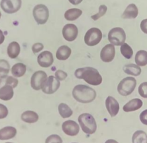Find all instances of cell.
I'll return each instance as SVG.
<instances>
[{"instance_id": "484cf974", "label": "cell", "mask_w": 147, "mask_h": 143, "mask_svg": "<svg viewBox=\"0 0 147 143\" xmlns=\"http://www.w3.org/2000/svg\"><path fill=\"white\" fill-rule=\"evenodd\" d=\"M135 63L139 66H145L147 65V51L140 50L135 55Z\"/></svg>"}, {"instance_id": "e575fe53", "label": "cell", "mask_w": 147, "mask_h": 143, "mask_svg": "<svg viewBox=\"0 0 147 143\" xmlns=\"http://www.w3.org/2000/svg\"><path fill=\"white\" fill-rule=\"evenodd\" d=\"M67 77H68V74L65 71L62 70H58L57 71H56L55 77L59 81H64L66 79Z\"/></svg>"}, {"instance_id": "836d02e7", "label": "cell", "mask_w": 147, "mask_h": 143, "mask_svg": "<svg viewBox=\"0 0 147 143\" xmlns=\"http://www.w3.org/2000/svg\"><path fill=\"white\" fill-rule=\"evenodd\" d=\"M139 93L140 96L147 98V82H144L140 84L139 87Z\"/></svg>"}, {"instance_id": "7bdbcfd3", "label": "cell", "mask_w": 147, "mask_h": 143, "mask_svg": "<svg viewBox=\"0 0 147 143\" xmlns=\"http://www.w3.org/2000/svg\"><path fill=\"white\" fill-rule=\"evenodd\" d=\"M1 12H0V19H1Z\"/></svg>"}, {"instance_id": "7402d4cb", "label": "cell", "mask_w": 147, "mask_h": 143, "mask_svg": "<svg viewBox=\"0 0 147 143\" xmlns=\"http://www.w3.org/2000/svg\"><path fill=\"white\" fill-rule=\"evenodd\" d=\"M82 14V11L77 8H72L67 10L64 13V18L67 21H74L79 18Z\"/></svg>"}, {"instance_id": "ee69618b", "label": "cell", "mask_w": 147, "mask_h": 143, "mask_svg": "<svg viewBox=\"0 0 147 143\" xmlns=\"http://www.w3.org/2000/svg\"><path fill=\"white\" fill-rule=\"evenodd\" d=\"M5 143H12V142H5Z\"/></svg>"}, {"instance_id": "603a6c76", "label": "cell", "mask_w": 147, "mask_h": 143, "mask_svg": "<svg viewBox=\"0 0 147 143\" xmlns=\"http://www.w3.org/2000/svg\"><path fill=\"white\" fill-rule=\"evenodd\" d=\"M21 118L24 122L34 123L38 120V116L33 111H26L21 114Z\"/></svg>"}, {"instance_id": "7c38bea8", "label": "cell", "mask_w": 147, "mask_h": 143, "mask_svg": "<svg viewBox=\"0 0 147 143\" xmlns=\"http://www.w3.org/2000/svg\"><path fill=\"white\" fill-rule=\"evenodd\" d=\"M62 129L66 135L71 136L77 135L80 131L78 124L72 120L64 121L62 125Z\"/></svg>"}, {"instance_id": "60d3db41", "label": "cell", "mask_w": 147, "mask_h": 143, "mask_svg": "<svg viewBox=\"0 0 147 143\" xmlns=\"http://www.w3.org/2000/svg\"><path fill=\"white\" fill-rule=\"evenodd\" d=\"M70 1V3H72V5H77L81 3V2L83 1V0H68Z\"/></svg>"}, {"instance_id": "30bf717a", "label": "cell", "mask_w": 147, "mask_h": 143, "mask_svg": "<svg viewBox=\"0 0 147 143\" xmlns=\"http://www.w3.org/2000/svg\"><path fill=\"white\" fill-rule=\"evenodd\" d=\"M47 75L45 71H38L34 73L31 79V86L35 90H39L47 79Z\"/></svg>"}, {"instance_id": "f1b7e54d", "label": "cell", "mask_w": 147, "mask_h": 143, "mask_svg": "<svg viewBox=\"0 0 147 143\" xmlns=\"http://www.w3.org/2000/svg\"><path fill=\"white\" fill-rule=\"evenodd\" d=\"M18 80L16 79V77L11 76H5L3 77H0V86L3 84H9L13 88L17 87L18 85Z\"/></svg>"}, {"instance_id": "44dd1931", "label": "cell", "mask_w": 147, "mask_h": 143, "mask_svg": "<svg viewBox=\"0 0 147 143\" xmlns=\"http://www.w3.org/2000/svg\"><path fill=\"white\" fill-rule=\"evenodd\" d=\"M21 51V47L18 42H12L7 47L8 56L11 59H16L19 55Z\"/></svg>"}, {"instance_id": "d6a6232c", "label": "cell", "mask_w": 147, "mask_h": 143, "mask_svg": "<svg viewBox=\"0 0 147 143\" xmlns=\"http://www.w3.org/2000/svg\"><path fill=\"white\" fill-rule=\"evenodd\" d=\"M45 143H62V140L59 135H52L47 137Z\"/></svg>"}, {"instance_id": "cb8c5ba5", "label": "cell", "mask_w": 147, "mask_h": 143, "mask_svg": "<svg viewBox=\"0 0 147 143\" xmlns=\"http://www.w3.org/2000/svg\"><path fill=\"white\" fill-rule=\"evenodd\" d=\"M27 67L22 63L15 64L11 68V73L15 77H21L25 74Z\"/></svg>"}, {"instance_id": "9c48e42d", "label": "cell", "mask_w": 147, "mask_h": 143, "mask_svg": "<svg viewBox=\"0 0 147 143\" xmlns=\"http://www.w3.org/2000/svg\"><path fill=\"white\" fill-rule=\"evenodd\" d=\"M60 83L59 80L54 76H50L43 84L41 90L45 94H52L57 92L60 88Z\"/></svg>"}, {"instance_id": "8fae6325", "label": "cell", "mask_w": 147, "mask_h": 143, "mask_svg": "<svg viewBox=\"0 0 147 143\" xmlns=\"http://www.w3.org/2000/svg\"><path fill=\"white\" fill-rule=\"evenodd\" d=\"M78 34V27L74 24H67L62 29V35L64 38L68 42H72L76 39Z\"/></svg>"}, {"instance_id": "ba28073f", "label": "cell", "mask_w": 147, "mask_h": 143, "mask_svg": "<svg viewBox=\"0 0 147 143\" xmlns=\"http://www.w3.org/2000/svg\"><path fill=\"white\" fill-rule=\"evenodd\" d=\"M21 0H1L0 6L6 13L12 14L18 11L21 7Z\"/></svg>"}, {"instance_id": "2e32d148", "label": "cell", "mask_w": 147, "mask_h": 143, "mask_svg": "<svg viewBox=\"0 0 147 143\" xmlns=\"http://www.w3.org/2000/svg\"><path fill=\"white\" fill-rule=\"evenodd\" d=\"M14 95L13 88L9 84L0 86V99L3 101L10 100Z\"/></svg>"}, {"instance_id": "8992f818", "label": "cell", "mask_w": 147, "mask_h": 143, "mask_svg": "<svg viewBox=\"0 0 147 143\" xmlns=\"http://www.w3.org/2000/svg\"><path fill=\"white\" fill-rule=\"evenodd\" d=\"M33 15L34 20L38 25H44L48 21L49 11L46 5L38 4L34 7Z\"/></svg>"}, {"instance_id": "6da1fadb", "label": "cell", "mask_w": 147, "mask_h": 143, "mask_svg": "<svg viewBox=\"0 0 147 143\" xmlns=\"http://www.w3.org/2000/svg\"><path fill=\"white\" fill-rule=\"evenodd\" d=\"M74 75L77 79H83L91 85L98 86L102 83V77L96 69L86 67L76 70Z\"/></svg>"}, {"instance_id": "4fadbf2b", "label": "cell", "mask_w": 147, "mask_h": 143, "mask_svg": "<svg viewBox=\"0 0 147 143\" xmlns=\"http://www.w3.org/2000/svg\"><path fill=\"white\" fill-rule=\"evenodd\" d=\"M115 55V49L113 44H107L101 51V59L103 62L109 63L113 60Z\"/></svg>"}, {"instance_id": "4316f807", "label": "cell", "mask_w": 147, "mask_h": 143, "mask_svg": "<svg viewBox=\"0 0 147 143\" xmlns=\"http://www.w3.org/2000/svg\"><path fill=\"white\" fill-rule=\"evenodd\" d=\"M133 143H147V134L143 131H137L132 137Z\"/></svg>"}, {"instance_id": "74e56055", "label": "cell", "mask_w": 147, "mask_h": 143, "mask_svg": "<svg viewBox=\"0 0 147 143\" xmlns=\"http://www.w3.org/2000/svg\"><path fill=\"white\" fill-rule=\"evenodd\" d=\"M140 120L142 123V124L147 125V110H144L140 114Z\"/></svg>"}, {"instance_id": "4dcf8cb0", "label": "cell", "mask_w": 147, "mask_h": 143, "mask_svg": "<svg viewBox=\"0 0 147 143\" xmlns=\"http://www.w3.org/2000/svg\"><path fill=\"white\" fill-rule=\"evenodd\" d=\"M10 65L7 60L0 59V77H5L9 73Z\"/></svg>"}, {"instance_id": "5b68a950", "label": "cell", "mask_w": 147, "mask_h": 143, "mask_svg": "<svg viewBox=\"0 0 147 143\" xmlns=\"http://www.w3.org/2000/svg\"><path fill=\"white\" fill-rule=\"evenodd\" d=\"M108 40L113 45H121L126 40V34L122 28H113L108 34Z\"/></svg>"}, {"instance_id": "f546056e", "label": "cell", "mask_w": 147, "mask_h": 143, "mask_svg": "<svg viewBox=\"0 0 147 143\" xmlns=\"http://www.w3.org/2000/svg\"><path fill=\"white\" fill-rule=\"evenodd\" d=\"M121 53L123 55V57L126 59H131L132 56L133 55V49L129 44L124 43L121 45Z\"/></svg>"}, {"instance_id": "8d00e7d4", "label": "cell", "mask_w": 147, "mask_h": 143, "mask_svg": "<svg viewBox=\"0 0 147 143\" xmlns=\"http://www.w3.org/2000/svg\"><path fill=\"white\" fill-rule=\"evenodd\" d=\"M44 48V45L41 43H35L32 46V51L34 53H36L38 52H40V51H42V49Z\"/></svg>"}, {"instance_id": "9a60e30c", "label": "cell", "mask_w": 147, "mask_h": 143, "mask_svg": "<svg viewBox=\"0 0 147 143\" xmlns=\"http://www.w3.org/2000/svg\"><path fill=\"white\" fill-rule=\"evenodd\" d=\"M105 106L111 117L116 116L119 111V104L118 102L111 96H108L105 100Z\"/></svg>"}, {"instance_id": "3957f363", "label": "cell", "mask_w": 147, "mask_h": 143, "mask_svg": "<svg viewBox=\"0 0 147 143\" xmlns=\"http://www.w3.org/2000/svg\"><path fill=\"white\" fill-rule=\"evenodd\" d=\"M78 122L84 133L92 135L97 130L96 121L94 117L90 114H82L78 118Z\"/></svg>"}, {"instance_id": "ac0fdd59", "label": "cell", "mask_w": 147, "mask_h": 143, "mask_svg": "<svg viewBox=\"0 0 147 143\" xmlns=\"http://www.w3.org/2000/svg\"><path fill=\"white\" fill-rule=\"evenodd\" d=\"M17 135V129L13 127L7 126L0 129V140L11 139Z\"/></svg>"}, {"instance_id": "d590c367", "label": "cell", "mask_w": 147, "mask_h": 143, "mask_svg": "<svg viewBox=\"0 0 147 143\" xmlns=\"http://www.w3.org/2000/svg\"><path fill=\"white\" fill-rule=\"evenodd\" d=\"M9 113L7 108L5 105L0 104V120L5 118Z\"/></svg>"}, {"instance_id": "ffe728a7", "label": "cell", "mask_w": 147, "mask_h": 143, "mask_svg": "<svg viewBox=\"0 0 147 143\" xmlns=\"http://www.w3.org/2000/svg\"><path fill=\"white\" fill-rule=\"evenodd\" d=\"M72 53L71 49L67 45H62L57 49L56 57L58 60L64 61L68 59Z\"/></svg>"}, {"instance_id": "d6986e66", "label": "cell", "mask_w": 147, "mask_h": 143, "mask_svg": "<svg viewBox=\"0 0 147 143\" xmlns=\"http://www.w3.org/2000/svg\"><path fill=\"white\" fill-rule=\"evenodd\" d=\"M139 14V9L134 3L129 4L123 12L121 17L124 19H135Z\"/></svg>"}, {"instance_id": "f35d334b", "label": "cell", "mask_w": 147, "mask_h": 143, "mask_svg": "<svg viewBox=\"0 0 147 143\" xmlns=\"http://www.w3.org/2000/svg\"><path fill=\"white\" fill-rule=\"evenodd\" d=\"M140 29L142 31L147 34V19H144L140 23Z\"/></svg>"}, {"instance_id": "52a82bcc", "label": "cell", "mask_w": 147, "mask_h": 143, "mask_svg": "<svg viewBox=\"0 0 147 143\" xmlns=\"http://www.w3.org/2000/svg\"><path fill=\"white\" fill-rule=\"evenodd\" d=\"M102 32L98 28H92L86 32L84 36V42L89 46L98 44L102 39Z\"/></svg>"}, {"instance_id": "7a4b0ae2", "label": "cell", "mask_w": 147, "mask_h": 143, "mask_svg": "<svg viewBox=\"0 0 147 143\" xmlns=\"http://www.w3.org/2000/svg\"><path fill=\"white\" fill-rule=\"evenodd\" d=\"M96 92L90 86L78 84L74 88L72 96L76 100L83 104L90 103L96 98Z\"/></svg>"}, {"instance_id": "1f68e13d", "label": "cell", "mask_w": 147, "mask_h": 143, "mask_svg": "<svg viewBox=\"0 0 147 143\" xmlns=\"http://www.w3.org/2000/svg\"><path fill=\"white\" fill-rule=\"evenodd\" d=\"M107 11V7L106 5H101L99 7V11L98 13L92 15V16L91 17V18H92L94 21L98 20L99 18H101V17H103V15L106 13Z\"/></svg>"}, {"instance_id": "b9f144b4", "label": "cell", "mask_w": 147, "mask_h": 143, "mask_svg": "<svg viewBox=\"0 0 147 143\" xmlns=\"http://www.w3.org/2000/svg\"><path fill=\"white\" fill-rule=\"evenodd\" d=\"M105 143H119V142L113 139H109V140H107Z\"/></svg>"}, {"instance_id": "e0dca14e", "label": "cell", "mask_w": 147, "mask_h": 143, "mask_svg": "<svg viewBox=\"0 0 147 143\" xmlns=\"http://www.w3.org/2000/svg\"><path fill=\"white\" fill-rule=\"evenodd\" d=\"M142 101L139 98H134L128 102L126 104L123 106V110L125 112H134L139 110L142 106Z\"/></svg>"}, {"instance_id": "5bb4252c", "label": "cell", "mask_w": 147, "mask_h": 143, "mask_svg": "<svg viewBox=\"0 0 147 143\" xmlns=\"http://www.w3.org/2000/svg\"><path fill=\"white\" fill-rule=\"evenodd\" d=\"M37 62L38 65L42 67H49L53 65L54 62L53 53L49 51H42L38 56Z\"/></svg>"}, {"instance_id": "ab89813d", "label": "cell", "mask_w": 147, "mask_h": 143, "mask_svg": "<svg viewBox=\"0 0 147 143\" xmlns=\"http://www.w3.org/2000/svg\"><path fill=\"white\" fill-rule=\"evenodd\" d=\"M5 40V36L2 32L1 30H0V45L2 44Z\"/></svg>"}, {"instance_id": "d4e9b609", "label": "cell", "mask_w": 147, "mask_h": 143, "mask_svg": "<svg viewBox=\"0 0 147 143\" xmlns=\"http://www.w3.org/2000/svg\"><path fill=\"white\" fill-rule=\"evenodd\" d=\"M123 71L127 74L135 76V77L139 76L141 73V69L139 65L135 64L125 65L123 67Z\"/></svg>"}, {"instance_id": "83f0119b", "label": "cell", "mask_w": 147, "mask_h": 143, "mask_svg": "<svg viewBox=\"0 0 147 143\" xmlns=\"http://www.w3.org/2000/svg\"><path fill=\"white\" fill-rule=\"evenodd\" d=\"M58 112L62 118H68L73 114L72 110L69 106L64 103L60 104L58 106Z\"/></svg>"}, {"instance_id": "277c9868", "label": "cell", "mask_w": 147, "mask_h": 143, "mask_svg": "<svg viewBox=\"0 0 147 143\" xmlns=\"http://www.w3.org/2000/svg\"><path fill=\"white\" fill-rule=\"evenodd\" d=\"M137 85V81L135 78L128 77L123 79L117 86V91L119 94L123 96L130 95Z\"/></svg>"}]
</instances>
